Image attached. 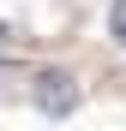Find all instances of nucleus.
<instances>
[{
    "label": "nucleus",
    "instance_id": "f257e3e1",
    "mask_svg": "<svg viewBox=\"0 0 126 131\" xmlns=\"http://www.w3.org/2000/svg\"><path fill=\"white\" fill-rule=\"evenodd\" d=\"M30 101H36V113L66 119L72 107H78V78L66 72V66H42V72L30 78Z\"/></svg>",
    "mask_w": 126,
    "mask_h": 131
},
{
    "label": "nucleus",
    "instance_id": "f03ea898",
    "mask_svg": "<svg viewBox=\"0 0 126 131\" xmlns=\"http://www.w3.org/2000/svg\"><path fill=\"white\" fill-rule=\"evenodd\" d=\"M108 36H114V48H126V0L108 6Z\"/></svg>",
    "mask_w": 126,
    "mask_h": 131
},
{
    "label": "nucleus",
    "instance_id": "7ed1b4c3",
    "mask_svg": "<svg viewBox=\"0 0 126 131\" xmlns=\"http://www.w3.org/2000/svg\"><path fill=\"white\" fill-rule=\"evenodd\" d=\"M0 42H6V24H0Z\"/></svg>",
    "mask_w": 126,
    "mask_h": 131
}]
</instances>
